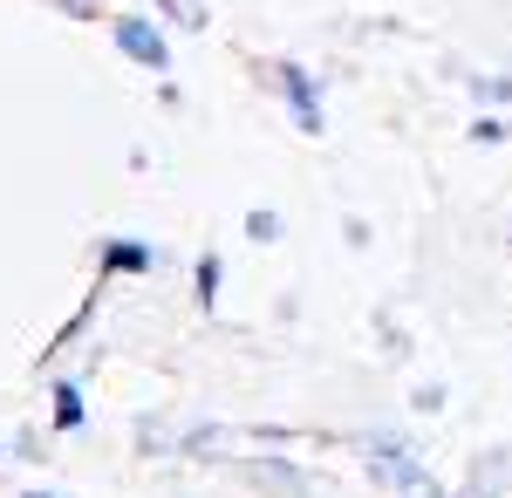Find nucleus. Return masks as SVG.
<instances>
[{
  "mask_svg": "<svg viewBox=\"0 0 512 498\" xmlns=\"http://www.w3.org/2000/svg\"><path fill=\"white\" fill-rule=\"evenodd\" d=\"M267 89L287 103V116H294L301 137H321V130H328V116H321V82H315L308 62H267Z\"/></svg>",
  "mask_w": 512,
  "mask_h": 498,
  "instance_id": "f257e3e1",
  "label": "nucleus"
},
{
  "mask_svg": "<svg viewBox=\"0 0 512 498\" xmlns=\"http://www.w3.org/2000/svg\"><path fill=\"white\" fill-rule=\"evenodd\" d=\"M110 41H117V55H130V62L151 69V76L171 69V41H164V28L144 21V14H117V21H110Z\"/></svg>",
  "mask_w": 512,
  "mask_h": 498,
  "instance_id": "f03ea898",
  "label": "nucleus"
},
{
  "mask_svg": "<svg viewBox=\"0 0 512 498\" xmlns=\"http://www.w3.org/2000/svg\"><path fill=\"white\" fill-rule=\"evenodd\" d=\"M158 267V246H144V239H110L103 246V273H144Z\"/></svg>",
  "mask_w": 512,
  "mask_h": 498,
  "instance_id": "7ed1b4c3",
  "label": "nucleus"
},
{
  "mask_svg": "<svg viewBox=\"0 0 512 498\" xmlns=\"http://www.w3.org/2000/svg\"><path fill=\"white\" fill-rule=\"evenodd\" d=\"M82 417H89V410H82V383L62 376V383H55V423H62V430H82Z\"/></svg>",
  "mask_w": 512,
  "mask_h": 498,
  "instance_id": "20e7f679",
  "label": "nucleus"
},
{
  "mask_svg": "<svg viewBox=\"0 0 512 498\" xmlns=\"http://www.w3.org/2000/svg\"><path fill=\"white\" fill-rule=\"evenodd\" d=\"M192 280H198V307H219V280H226V260H219V253H205Z\"/></svg>",
  "mask_w": 512,
  "mask_h": 498,
  "instance_id": "39448f33",
  "label": "nucleus"
},
{
  "mask_svg": "<svg viewBox=\"0 0 512 498\" xmlns=\"http://www.w3.org/2000/svg\"><path fill=\"white\" fill-rule=\"evenodd\" d=\"M472 96H478V110H512V76H478Z\"/></svg>",
  "mask_w": 512,
  "mask_h": 498,
  "instance_id": "423d86ee",
  "label": "nucleus"
},
{
  "mask_svg": "<svg viewBox=\"0 0 512 498\" xmlns=\"http://www.w3.org/2000/svg\"><path fill=\"white\" fill-rule=\"evenodd\" d=\"M472 137H478V144H512V116L478 110V116H472Z\"/></svg>",
  "mask_w": 512,
  "mask_h": 498,
  "instance_id": "0eeeda50",
  "label": "nucleus"
},
{
  "mask_svg": "<svg viewBox=\"0 0 512 498\" xmlns=\"http://www.w3.org/2000/svg\"><path fill=\"white\" fill-rule=\"evenodd\" d=\"M253 478H267L280 498H301V478H294V464H287V458H267L260 471H253Z\"/></svg>",
  "mask_w": 512,
  "mask_h": 498,
  "instance_id": "6e6552de",
  "label": "nucleus"
},
{
  "mask_svg": "<svg viewBox=\"0 0 512 498\" xmlns=\"http://www.w3.org/2000/svg\"><path fill=\"white\" fill-rule=\"evenodd\" d=\"M164 21H178V28H198L205 35V0H158Z\"/></svg>",
  "mask_w": 512,
  "mask_h": 498,
  "instance_id": "1a4fd4ad",
  "label": "nucleus"
},
{
  "mask_svg": "<svg viewBox=\"0 0 512 498\" xmlns=\"http://www.w3.org/2000/svg\"><path fill=\"white\" fill-rule=\"evenodd\" d=\"M246 239H253V246H274V239H280V212L253 205V212H246Z\"/></svg>",
  "mask_w": 512,
  "mask_h": 498,
  "instance_id": "9d476101",
  "label": "nucleus"
},
{
  "mask_svg": "<svg viewBox=\"0 0 512 498\" xmlns=\"http://www.w3.org/2000/svg\"><path fill=\"white\" fill-rule=\"evenodd\" d=\"M396 498H451V492H444V485H437L431 471H424V478H410V485H403Z\"/></svg>",
  "mask_w": 512,
  "mask_h": 498,
  "instance_id": "9b49d317",
  "label": "nucleus"
},
{
  "mask_svg": "<svg viewBox=\"0 0 512 498\" xmlns=\"http://www.w3.org/2000/svg\"><path fill=\"white\" fill-rule=\"evenodd\" d=\"M410 403H417L424 417H431V410H444V383H424V389H417V396H410Z\"/></svg>",
  "mask_w": 512,
  "mask_h": 498,
  "instance_id": "f8f14e48",
  "label": "nucleus"
},
{
  "mask_svg": "<svg viewBox=\"0 0 512 498\" xmlns=\"http://www.w3.org/2000/svg\"><path fill=\"white\" fill-rule=\"evenodd\" d=\"M48 7H62L69 21H96V0H48Z\"/></svg>",
  "mask_w": 512,
  "mask_h": 498,
  "instance_id": "ddd939ff",
  "label": "nucleus"
},
{
  "mask_svg": "<svg viewBox=\"0 0 512 498\" xmlns=\"http://www.w3.org/2000/svg\"><path fill=\"white\" fill-rule=\"evenodd\" d=\"M21 498H62V492H21Z\"/></svg>",
  "mask_w": 512,
  "mask_h": 498,
  "instance_id": "4468645a",
  "label": "nucleus"
},
{
  "mask_svg": "<svg viewBox=\"0 0 512 498\" xmlns=\"http://www.w3.org/2000/svg\"><path fill=\"white\" fill-rule=\"evenodd\" d=\"M0 451H7V444H0Z\"/></svg>",
  "mask_w": 512,
  "mask_h": 498,
  "instance_id": "2eb2a0df",
  "label": "nucleus"
}]
</instances>
